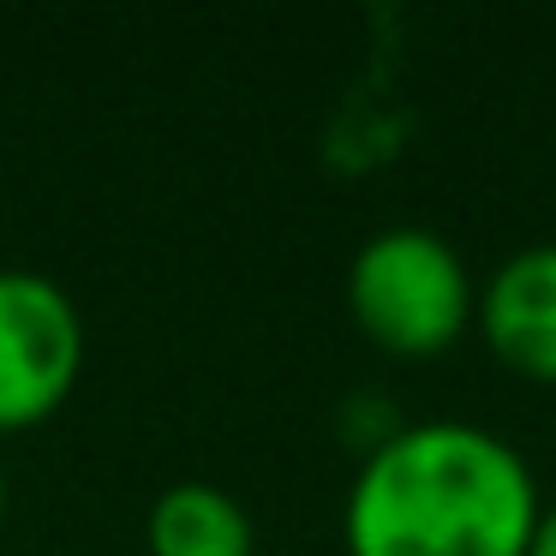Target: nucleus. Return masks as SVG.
Segmentation results:
<instances>
[{
	"label": "nucleus",
	"instance_id": "obj_5",
	"mask_svg": "<svg viewBox=\"0 0 556 556\" xmlns=\"http://www.w3.org/2000/svg\"><path fill=\"white\" fill-rule=\"evenodd\" d=\"M144 544L150 556H252V515L222 484L180 479L150 503Z\"/></svg>",
	"mask_w": 556,
	"mask_h": 556
},
{
	"label": "nucleus",
	"instance_id": "obj_2",
	"mask_svg": "<svg viewBox=\"0 0 556 556\" xmlns=\"http://www.w3.org/2000/svg\"><path fill=\"white\" fill-rule=\"evenodd\" d=\"M348 305L353 324L401 359H431L455 348L460 329L479 312L460 252L431 228H383L359 245L348 269Z\"/></svg>",
	"mask_w": 556,
	"mask_h": 556
},
{
	"label": "nucleus",
	"instance_id": "obj_6",
	"mask_svg": "<svg viewBox=\"0 0 556 556\" xmlns=\"http://www.w3.org/2000/svg\"><path fill=\"white\" fill-rule=\"evenodd\" d=\"M527 556H556V508H539V527L527 539Z\"/></svg>",
	"mask_w": 556,
	"mask_h": 556
},
{
	"label": "nucleus",
	"instance_id": "obj_7",
	"mask_svg": "<svg viewBox=\"0 0 556 556\" xmlns=\"http://www.w3.org/2000/svg\"><path fill=\"white\" fill-rule=\"evenodd\" d=\"M0 520H7V467H0Z\"/></svg>",
	"mask_w": 556,
	"mask_h": 556
},
{
	"label": "nucleus",
	"instance_id": "obj_3",
	"mask_svg": "<svg viewBox=\"0 0 556 556\" xmlns=\"http://www.w3.org/2000/svg\"><path fill=\"white\" fill-rule=\"evenodd\" d=\"M85 371V317L42 269H0V437L42 425Z\"/></svg>",
	"mask_w": 556,
	"mask_h": 556
},
{
	"label": "nucleus",
	"instance_id": "obj_4",
	"mask_svg": "<svg viewBox=\"0 0 556 556\" xmlns=\"http://www.w3.org/2000/svg\"><path fill=\"white\" fill-rule=\"evenodd\" d=\"M484 348L532 383H556V240L520 245L479 288Z\"/></svg>",
	"mask_w": 556,
	"mask_h": 556
},
{
	"label": "nucleus",
	"instance_id": "obj_1",
	"mask_svg": "<svg viewBox=\"0 0 556 556\" xmlns=\"http://www.w3.org/2000/svg\"><path fill=\"white\" fill-rule=\"evenodd\" d=\"M539 484L508 437L419 419L365 455L341 508L348 556H527Z\"/></svg>",
	"mask_w": 556,
	"mask_h": 556
}]
</instances>
